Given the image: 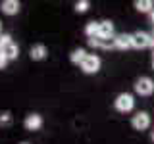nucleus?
Listing matches in <instances>:
<instances>
[{"instance_id":"a211bd4d","label":"nucleus","mask_w":154,"mask_h":144,"mask_svg":"<svg viewBox=\"0 0 154 144\" xmlns=\"http://www.w3.org/2000/svg\"><path fill=\"white\" fill-rule=\"evenodd\" d=\"M8 65V58L2 54V52H0V69H4V67Z\"/></svg>"},{"instance_id":"f3484780","label":"nucleus","mask_w":154,"mask_h":144,"mask_svg":"<svg viewBox=\"0 0 154 144\" xmlns=\"http://www.w3.org/2000/svg\"><path fill=\"white\" fill-rule=\"evenodd\" d=\"M12 37H10V35H0V50H2V48L4 46H8V44H12Z\"/></svg>"},{"instance_id":"423d86ee","label":"nucleus","mask_w":154,"mask_h":144,"mask_svg":"<svg viewBox=\"0 0 154 144\" xmlns=\"http://www.w3.org/2000/svg\"><path fill=\"white\" fill-rule=\"evenodd\" d=\"M27 131H38V129L42 127V117L38 113H29L25 117V121H23Z\"/></svg>"},{"instance_id":"ddd939ff","label":"nucleus","mask_w":154,"mask_h":144,"mask_svg":"<svg viewBox=\"0 0 154 144\" xmlns=\"http://www.w3.org/2000/svg\"><path fill=\"white\" fill-rule=\"evenodd\" d=\"M87 58V52H85V48H75L73 52L69 54V60H71V64H75V65H81L83 64V60Z\"/></svg>"},{"instance_id":"7ed1b4c3","label":"nucleus","mask_w":154,"mask_h":144,"mask_svg":"<svg viewBox=\"0 0 154 144\" xmlns=\"http://www.w3.org/2000/svg\"><path fill=\"white\" fill-rule=\"evenodd\" d=\"M100 58L96 56V54H87V58L83 60V64H81V71L87 75H93V73H98V69H100Z\"/></svg>"},{"instance_id":"f03ea898","label":"nucleus","mask_w":154,"mask_h":144,"mask_svg":"<svg viewBox=\"0 0 154 144\" xmlns=\"http://www.w3.org/2000/svg\"><path fill=\"white\" fill-rule=\"evenodd\" d=\"M135 92L139 96H150L154 94V81L150 77H139L135 81Z\"/></svg>"},{"instance_id":"6e6552de","label":"nucleus","mask_w":154,"mask_h":144,"mask_svg":"<svg viewBox=\"0 0 154 144\" xmlns=\"http://www.w3.org/2000/svg\"><path fill=\"white\" fill-rule=\"evenodd\" d=\"M114 42H116V48H118V50H127V48H133L131 35H127V33H122V35L114 37Z\"/></svg>"},{"instance_id":"f8f14e48","label":"nucleus","mask_w":154,"mask_h":144,"mask_svg":"<svg viewBox=\"0 0 154 144\" xmlns=\"http://www.w3.org/2000/svg\"><path fill=\"white\" fill-rule=\"evenodd\" d=\"M135 8L143 14H152L154 10V2L152 0H135Z\"/></svg>"},{"instance_id":"9d476101","label":"nucleus","mask_w":154,"mask_h":144,"mask_svg":"<svg viewBox=\"0 0 154 144\" xmlns=\"http://www.w3.org/2000/svg\"><path fill=\"white\" fill-rule=\"evenodd\" d=\"M0 10H2V14H6V16H16L19 12V2L17 0H4V2L0 4Z\"/></svg>"},{"instance_id":"20e7f679","label":"nucleus","mask_w":154,"mask_h":144,"mask_svg":"<svg viewBox=\"0 0 154 144\" xmlns=\"http://www.w3.org/2000/svg\"><path fill=\"white\" fill-rule=\"evenodd\" d=\"M131 127L135 131H146L150 127V115L146 112H137L131 117Z\"/></svg>"},{"instance_id":"b1692460","label":"nucleus","mask_w":154,"mask_h":144,"mask_svg":"<svg viewBox=\"0 0 154 144\" xmlns=\"http://www.w3.org/2000/svg\"><path fill=\"white\" fill-rule=\"evenodd\" d=\"M0 27H2V25H0Z\"/></svg>"},{"instance_id":"2eb2a0df","label":"nucleus","mask_w":154,"mask_h":144,"mask_svg":"<svg viewBox=\"0 0 154 144\" xmlns=\"http://www.w3.org/2000/svg\"><path fill=\"white\" fill-rule=\"evenodd\" d=\"M89 8H91V2H89V0H79V2H75V12L77 14H85Z\"/></svg>"},{"instance_id":"1a4fd4ad","label":"nucleus","mask_w":154,"mask_h":144,"mask_svg":"<svg viewBox=\"0 0 154 144\" xmlns=\"http://www.w3.org/2000/svg\"><path fill=\"white\" fill-rule=\"evenodd\" d=\"M46 54H48V50H46L45 44H33L31 50H29V56H31V60H35V62L45 60Z\"/></svg>"},{"instance_id":"412c9836","label":"nucleus","mask_w":154,"mask_h":144,"mask_svg":"<svg viewBox=\"0 0 154 144\" xmlns=\"http://www.w3.org/2000/svg\"><path fill=\"white\" fill-rule=\"evenodd\" d=\"M150 138H152V140H154V131H152V134H150Z\"/></svg>"},{"instance_id":"dca6fc26","label":"nucleus","mask_w":154,"mask_h":144,"mask_svg":"<svg viewBox=\"0 0 154 144\" xmlns=\"http://www.w3.org/2000/svg\"><path fill=\"white\" fill-rule=\"evenodd\" d=\"M10 123H12V113H10V112H2V113H0V125L6 127V125H10Z\"/></svg>"},{"instance_id":"39448f33","label":"nucleus","mask_w":154,"mask_h":144,"mask_svg":"<svg viewBox=\"0 0 154 144\" xmlns=\"http://www.w3.org/2000/svg\"><path fill=\"white\" fill-rule=\"evenodd\" d=\"M150 38H152V35H148V33H144V31H137V33H133V35H131L133 48H137V50L148 48V46H150Z\"/></svg>"},{"instance_id":"f257e3e1","label":"nucleus","mask_w":154,"mask_h":144,"mask_svg":"<svg viewBox=\"0 0 154 144\" xmlns=\"http://www.w3.org/2000/svg\"><path fill=\"white\" fill-rule=\"evenodd\" d=\"M114 108L118 110L119 113L131 112V110L135 108V98H133V94H129V92H119L118 96H116V100H114Z\"/></svg>"},{"instance_id":"aec40b11","label":"nucleus","mask_w":154,"mask_h":144,"mask_svg":"<svg viewBox=\"0 0 154 144\" xmlns=\"http://www.w3.org/2000/svg\"><path fill=\"white\" fill-rule=\"evenodd\" d=\"M152 69H154V52H152Z\"/></svg>"},{"instance_id":"9b49d317","label":"nucleus","mask_w":154,"mask_h":144,"mask_svg":"<svg viewBox=\"0 0 154 144\" xmlns=\"http://www.w3.org/2000/svg\"><path fill=\"white\" fill-rule=\"evenodd\" d=\"M0 52H2V54L8 58V62H10V60H17V56H19V48H17V44H16V42H12V44L4 46Z\"/></svg>"},{"instance_id":"6ab92c4d","label":"nucleus","mask_w":154,"mask_h":144,"mask_svg":"<svg viewBox=\"0 0 154 144\" xmlns=\"http://www.w3.org/2000/svg\"><path fill=\"white\" fill-rule=\"evenodd\" d=\"M150 19H152V23H154V10H152V14H150Z\"/></svg>"},{"instance_id":"0eeeda50","label":"nucleus","mask_w":154,"mask_h":144,"mask_svg":"<svg viewBox=\"0 0 154 144\" xmlns=\"http://www.w3.org/2000/svg\"><path fill=\"white\" fill-rule=\"evenodd\" d=\"M98 37L100 38H114V23L110 19H104L98 25Z\"/></svg>"},{"instance_id":"5701e85b","label":"nucleus","mask_w":154,"mask_h":144,"mask_svg":"<svg viewBox=\"0 0 154 144\" xmlns=\"http://www.w3.org/2000/svg\"><path fill=\"white\" fill-rule=\"evenodd\" d=\"M152 35H154V31H152Z\"/></svg>"},{"instance_id":"4be33fe9","label":"nucleus","mask_w":154,"mask_h":144,"mask_svg":"<svg viewBox=\"0 0 154 144\" xmlns=\"http://www.w3.org/2000/svg\"><path fill=\"white\" fill-rule=\"evenodd\" d=\"M21 144H29V142H21Z\"/></svg>"},{"instance_id":"4468645a","label":"nucleus","mask_w":154,"mask_h":144,"mask_svg":"<svg viewBox=\"0 0 154 144\" xmlns=\"http://www.w3.org/2000/svg\"><path fill=\"white\" fill-rule=\"evenodd\" d=\"M98 25H100V21H89L85 25V35L89 37V38L98 37Z\"/></svg>"}]
</instances>
